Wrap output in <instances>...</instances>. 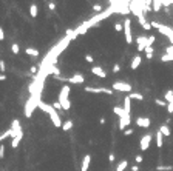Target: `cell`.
<instances>
[{"instance_id": "cell-13", "label": "cell", "mask_w": 173, "mask_h": 171, "mask_svg": "<svg viewBox=\"0 0 173 171\" xmlns=\"http://www.w3.org/2000/svg\"><path fill=\"white\" fill-rule=\"evenodd\" d=\"M150 125H151L150 117H147V116H139V117H136V126H139V128H148Z\"/></svg>"}, {"instance_id": "cell-19", "label": "cell", "mask_w": 173, "mask_h": 171, "mask_svg": "<svg viewBox=\"0 0 173 171\" xmlns=\"http://www.w3.org/2000/svg\"><path fill=\"white\" fill-rule=\"evenodd\" d=\"M25 54L30 56V57H39L40 52H39V50H36V48L28 46V48H25Z\"/></svg>"}, {"instance_id": "cell-12", "label": "cell", "mask_w": 173, "mask_h": 171, "mask_svg": "<svg viewBox=\"0 0 173 171\" xmlns=\"http://www.w3.org/2000/svg\"><path fill=\"white\" fill-rule=\"evenodd\" d=\"M147 46H148V43H147V36H139V37H136V50H138V52H142Z\"/></svg>"}, {"instance_id": "cell-49", "label": "cell", "mask_w": 173, "mask_h": 171, "mask_svg": "<svg viewBox=\"0 0 173 171\" xmlns=\"http://www.w3.org/2000/svg\"><path fill=\"white\" fill-rule=\"evenodd\" d=\"M5 40V31H3V28L0 26V42H3Z\"/></svg>"}, {"instance_id": "cell-21", "label": "cell", "mask_w": 173, "mask_h": 171, "mask_svg": "<svg viewBox=\"0 0 173 171\" xmlns=\"http://www.w3.org/2000/svg\"><path fill=\"white\" fill-rule=\"evenodd\" d=\"M37 14H39V6H37L36 3H32L31 6H30V15H31L32 19H36Z\"/></svg>"}, {"instance_id": "cell-37", "label": "cell", "mask_w": 173, "mask_h": 171, "mask_svg": "<svg viewBox=\"0 0 173 171\" xmlns=\"http://www.w3.org/2000/svg\"><path fill=\"white\" fill-rule=\"evenodd\" d=\"M155 40H156V37H155L153 34H150V36H147V43H148V46H153V43H155Z\"/></svg>"}, {"instance_id": "cell-40", "label": "cell", "mask_w": 173, "mask_h": 171, "mask_svg": "<svg viewBox=\"0 0 173 171\" xmlns=\"http://www.w3.org/2000/svg\"><path fill=\"white\" fill-rule=\"evenodd\" d=\"M115 31H116V33H122V31H124L122 23H115Z\"/></svg>"}, {"instance_id": "cell-28", "label": "cell", "mask_w": 173, "mask_h": 171, "mask_svg": "<svg viewBox=\"0 0 173 171\" xmlns=\"http://www.w3.org/2000/svg\"><path fill=\"white\" fill-rule=\"evenodd\" d=\"M144 52H145V57H147V59H153V56H155V48L153 46H147L144 50Z\"/></svg>"}, {"instance_id": "cell-14", "label": "cell", "mask_w": 173, "mask_h": 171, "mask_svg": "<svg viewBox=\"0 0 173 171\" xmlns=\"http://www.w3.org/2000/svg\"><path fill=\"white\" fill-rule=\"evenodd\" d=\"M90 71H91V74H94V76L101 77V79H105L107 77V73H105V69L102 68V66H91Z\"/></svg>"}, {"instance_id": "cell-35", "label": "cell", "mask_w": 173, "mask_h": 171, "mask_svg": "<svg viewBox=\"0 0 173 171\" xmlns=\"http://www.w3.org/2000/svg\"><path fill=\"white\" fill-rule=\"evenodd\" d=\"M8 137H11V131H9V130H6L5 133H2V134H0V143H2L5 139H8Z\"/></svg>"}, {"instance_id": "cell-17", "label": "cell", "mask_w": 173, "mask_h": 171, "mask_svg": "<svg viewBox=\"0 0 173 171\" xmlns=\"http://www.w3.org/2000/svg\"><path fill=\"white\" fill-rule=\"evenodd\" d=\"M122 110L125 111V114H130V113H132V100H130V97H128V96H125V97H124Z\"/></svg>"}, {"instance_id": "cell-43", "label": "cell", "mask_w": 173, "mask_h": 171, "mask_svg": "<svg viewBox=\"0 0 173 171\" xmlns=\"http://www.w3.org/2000/svg\"><path fill=\"white\" fill-rule=\"evenodd\" d=\"M133 133H134V130H133V128H127V130L124 131V136H132Z\"/></svg>"}, {"instance_id": "cell-52", "label": "cell", "mask_w": 173, "mask_h": 171, "mask_svg": "<svg viewBox=\"0 0 173 171\" xmlns=\"http://www.w3.org/2000/svg\"><path fill=\"white\" fill-rule=\"evenodd\" d=\"M6 80V74H0V82H5Z\"/></svg>"}, {"instance_id": "cell-48", "label": "cell", "mask_w": 173, "mask_h": 171, "mask_svg": "<svg viewBox=\"0 0 173 171\" xmlns=\"http://www.w3.org/2000/svg\"><path fill=\"white\" fill-rule=\"evenodd\" d=\"M167 113L173 114V103H167Z\"/></svg>"}, {"instance_id": "cell-1", "label": "cell", "mask_w": 173, "mask_h": 171, "mask_svg": "<svg viewBox=\"0 0 173 171\" xmlns=\"http://www.w3.org/2000/svg\"><path fill=\"white\" fill-rule=\"evenodd\" d=\"M37 106L42 110V111H45V113L50 116V119H51V122H53V125L56 126V128H62V119L59 117V113L57 111H54L53 110V106H51V103H45L43 100H37Z\"/></svg>"}, {"instance_id": "cell-44", "label": "cell", "mask_w": 173, "mask_h": 171, "mask_svg": "<svg viewBox=\"0 0 173 171\" xmlns=\"http://www.w3.org/2000/svg\"><path fill=\"white\" fill-rule=\"evenodd\" d=\"M111 71H113V73H115V74H117L119 71H121V65H119V63H116V65H115V66H113V69H111Z\"/></svg>"}, {"instance_id": "cell-46", "label": "cell", "mask_w": 173, "mask_h": 171, "mask_svg": "<svg viewBox=\"0 0 173 171\" xmlns=\"http://www.w3.org/2000/svg\"><path fill=\"white\" fill-rule=\"evenodd\" d=\"M115 159H116L115 153H110V154H108V162H110V163H113V162H115Z\"/></svg>"}, {"instance_id": "cell-20", "label": "cell", "mask_w": 173, "mask_h": 171, "mask_svg": "<svg viewBox=\"0 0 173 171\" xmlns=\"http://www.w3.org/2000/svg\"><path fill=\"white\" fill-rule=\"evenodd\" d=\"M130 100H144V94H141V93H136V91H132L130 94H127Z\"/></svg>"}, {"instance_id": "cell-31", "label": "cell", "mask_w": 173, "mask_h": 171, "mask_svg": "<svg viewBox=\"0 0 173 171\" xmlns=\"http://www.w3.org/2000/svg\"><path fill=\"white\" fill-rule=\"evenodd\" d=\"M139 25L142 26V28H144L145 31H150V29H151V25H150V22H147V19L139 20Z\"/></svg>"}, {"instance_id": "cell-9", "label": "cell", "mask_w": 173, "mask_h": 171, "mask_svg": "<svg viewBox=\"0 0 173 171\" xmlns=\"http://www.w3.org/2000/svg\"><path fill=\"white\" fill-rule=\"evenodd\" d=\"M130 125H132V117H130V114H124L122 117H119V130L122 133L125 131L127 128H130Z\"/></svg>"}, {"instance_id": "cell-45", "label": "cell", "mask_w": 173, "mask_h": 171, "mask_svg": "<svg viewBox=\"0 0 173 171\" xmlns=\"http://www.w3.org/2000/svg\"><path fill=\"white\" fill-rule=\"evenodd\" d=\"M134 160H136V163H142V160H144L142 154H136V157H134Z\"/></svg>"}, {"instance_id": "cell-27", "label": "cell", "mask_w": 173, "mask_h": 171, "mask_svg": "<svg viewBox=\"0 0 173 171\" xmlns=\"http://www.w3.org/2000/svg\"><path fill=\"white\" fill-rule=\"evenodd\" d=\"M141 5H142V13L145 15V13L151 11V0H148V2H141Z\"/></svg>"}, {"instance_id": "cell-32", "label": "cell", "mask_w": 173, "mask_h": 171, "mask_svg": "<svg viewBox=\"0 0 173 171\" xmlns=\"http://www.w3.org/2000/svg\"><path fill=\"white\" fill-rule=\"evenodd\" d=\"M161 62H164V63L173 62V54H162L161 56Z\"/></svg>"}, {"instance_id": "cell-33", "label": "cell", "mask_w": 173, "mask_h": 171, "mask_svg": "<svg viewBox=\"0 0 173 171\" xmlns=\"http://www.w3.org/2000/svg\"><path fill=\"white\" fill-rule=\"evenodd\" d=\"M156 171H173V167H170V165H159V167H156Z\"/></svg>"}, {"instance_id": "cell-51", "label": "cell", "mask_w": 173, "mask_h": 171, "mask_svg": "<svg viewBox=\"0 0 173 171\" xmlns=\"http://www.w3.org/2000/svg\"><path fill=\"white\" fill-rule=\"evenodd\" d=\"M94 11H99V13H104V8L101 5H94Z\"/></svg>"}, {"instance_id": "cell-34", "label": "cell", "mask_w": 173, "mask_h": 171, "mask_svg": "<svg viewBox=\"0 0 173 171\" xmlns=\"http://www.w3.org/2000/svg\"><path fill=\"white\" fill-rule=\"evenodd\" d=\"M11 51H13L14 54L17 56L19 52H20V45H19V43H11Z\"/></svg>"}, {"instance_id": "cell-30", "label": "cell", "mask_w": 173, "mask_h": 171, "mask_svg": "<svg viewBox=\"0 0 173 171\" xmlns=\"http://www.w3.org/2000/svg\"><path fill=\"white\" fill-rule=\"evenodd\" d=\"M113 113H115V114H116L117 117H122L124 114H125V111H124V110H122V106H119V105H116V106H115V108H113Z\"/></svg>"}, {"instance_id": "cell-6", "label": "cell", "mask_w": 173, "mask_h": 171, "mask_svg": "<svg viewBox=\"0 0 173 171\" xmlns=\"http://www.w3.org/2000/svg\"><path fill=\"white\" fill-rule=\"evenodd\" d=\"M128 8H130V13L134 14L138 17V22H139V20H142V19H145V15L142 13V5H141V2H130Z\"/></svg>"}, {"instance_id": "cell-5", "label": "cell", "mask_w": 173, "mask_h": 171, "mask_svg": "<svg viewBox=\"0 0 173 171\" xmlns=\"http://www.w3.org/2000/svg\"><path fill=\"white\" fill-rule=\"evenodd\" d=\"M124 39H125V43L132 45L133 43V33H132V19H125L124 20Z\"/></svg>"}, {"instance_id": "cell-53", "label": "cell", "mask_w": 173, "mask_h": 171, "mask_svg": "<svg viewBox=\"0 0 173 171\" xmlns=\"http://www.w3.org/2000/svg\"><path fill=\"white\" fill-rule=\"evenodd\" d=\"M37 71H39V68H37V66H31V73H37Z\"/></svg>"}, {"instance_id": "cell-24", "label": "cell", "mask_w": 173, "mask_h": 171, "mask_svg": "<svg viewBox=\"0 0 173 171\" xmlns=\"http://www.w3.org/2000/svg\"><path fill=\"white\" fill-rule=\"evenodd\" d=\"M162 145H164V136H162L159 133V130H158V131H156V147L161 148Z\"/></svg>"}, {"instance_id": "cell-41", "label": "cell", "mask_w": 173, "mask_h": 171, "mask_svg": "<svg viewBox=\"0 0 173 171\" xmlns=\"http://www.w3.org/2000/svg\"><path fill=\"white\" fill-rule=\"evenodd\" d=\"M84 59H85V60L88 62V63H93V62H94V57L91 56V54H85V56H84Z\"/></svg>"}, {"instance_id": "cell-15", "label": "cell", "mask_w": 173, "mask_h": 171, "mask_svg": "<svg viewBox=\"0 0 173 171\" xmlns=\"http://www.w3.org/2000/svg\"><path fill=\"white\" fill-rule=\"evenodd\" d=\"M91 163V154H85L82 159V165H80V171H88Z\"/></svg>"}, {"instance_id": "cell-54", "label": "cell", "mask_w": 173, "mask_h": 171, "mask_svg": "<svg viewBox=\"0 0 173 171\" xmlns=\"http://www.w3.org/2000/svg\"><path fill=\"white\" fill-rule=\"evenodd\" d=\"M132 171H139V167H138V165H134V167H132Z\"/></svg>"}, {"instance_id": "cell-4", "label": "cell", "mask_w": 173, "mask_h": 171, "mask_svg": "<svg viewBox=\"0 0 173 171\" xmlns=\"http://www.w3.org/2000/svg\"><path fill=\"white\" fill-rule=\"evenodd\" d=\"M111 89L113 91H117V93H127V94H130L133 91L132 85L124 82V80H115V82L111 83Z\"/></svg>"}, {"instance_id": "cell-10", "label": "cell", "mask_w": 173, "mask_h": 171, "mask_svg": "<svg viewBox=\"0 0 173 171\" xmlns=\"http://www.w3.org/2000/svg\"><path fill=\"white\" fill-rule=\"evenodd\" d=\"M150 143H151V134L148 133V134H144L142 137H141V140H139V149H141V151H147V149L150 148Z\"/></svg>"}, {"instance_id": "cell-23", "label": "cell", "mask_w": 173, "mask_h": 171, "mask_svg": "<svg viewBox=\"0 0 173 171\" xmlns=\"http://www.w3.org/2000/svg\"><path fill=\"white\" fill-rule=\"evenodd\" d=\"M127 167H128V160H127V159H124V160H121V162L117 163L116 171H125V170H127Z\"/></svg>"}, {"instance_id": "cell-7", "label": "cell", "mask_w": 173, "mask_h": 171, "mask_svg": "<svg viewBox=\"0 0 173 171\" xmlns=\"http://www.w3.org/2000/svg\"><path fill=\"white\" fill-rule=\"evenodd\" d=\"M85 93H91V94H108V96H113L111 88H104V87H85Z\"/></svg>"}, {"instance_id": "cell-29", "label": "cell", "mask_w": 173, "mask_h": 171, "mask_svg": "<svg viewBox=\"0 0 173 171\" xmlns=\"http://www.w3.org/2000/svg\"><path fill=\"white\" fill-rule=\"evenodd\" d=\"M164 100L167 103H173V91H172V89H169V91L164 93Z\"/></svg>"}, {"instance_id": "cell-18", "label": "cell", "mask_w": 173, "mask_h": 171, "mask_svg": "<svg viewBox=\"0 0 173 171\" xmlns=\"http://www.w3.org/2000/svg\"><path fill=\"white\" fill-rule=\"evenodd\" d=\"M22 139H23V133H20L19 136H15V137H13V139H11V142H9L11 148H13V149H15V148H17V147L20 145V140H22Z\"/></svg>"}, {"instance_id": "cell-25", "label": "cell", "mask_w": 173, "mask_h": 171, "mask_svg": "<svg viewBox=\"0 0 173 171\" xmlns=\"http://www.w3.org/2000/svg\"><path fill=\"white\" fill-rule=\"evenodd\" d=\"M73 120L71 119H68V120H65L63 122V124H62V131H70V130H71V128H73Z\"/></svg>"}, {"instance_id": "cell-36", "label": "cell", "mask_w": 173, "mask_h": 171, "mask_svg": "<svg viewBox=\"0 0 173 171\" xmlns=\"http://www.w3.org/2000/svg\"><path fill=\"white\" fill-rule=\"evenodd\" d=\"M155 103L158 106H162V108H167V102L165 100H161V99H155Z\"/></svg>"}, {"instance_id": "cell-50", "label": "cell", "mask_w": 173, "mask_h": 171, "mask_svg": "<svg viewBox=\"0 0 173 171\" xmlns=\"http://www.w3.org/2000/svg\"><path fill=\"white\" fill-rule=\"evenodd\" d=\"M48 8H50L51 11H54V9H56V3H54V2H48Z\"/></svg>"}, {"instance_id": "cell-8", "label": "cell", "mask_w": 173, "mask_h": 171, "mask_svg": "<svg viewBox=\"0 0 173 171\" xmlns=\"http://www.w3.org/2000/svg\"><path fill=\"white\" fill-rule=\"evenodd\" d=\"M56 80H63V82H68V83H73V85H80V83L85 82V77H84V74H74V76L68 77V79L56 77Z\"/></svg>"}, {"instance_id": "cell-39", "label": "cell", "mask_w": 173, "mask_h": 171, "mask_svg": "<svg viewBox=\"0 0 173 171\" xmlns=\"http://www.w3.org/2000/svg\"><path fill=\"white\" fill-rule=\"evenodd\" d=\"M5 71H6V65H5V60H3V59H0V73L5 74Z\"/></svg>"}, {"instance_id": "cell-22", "label": "cell", "mask_w": 173, "mask_h": 171, "mask_svg": "<svg viewBox=\"0 0 173 171\" xmlns=\"http://www.w3.org/2000/svg\"><path fill=\"white\" fill-rule=\"evenodd\" d=\"M159 133H161L162 136H165V137H170V136H172V131H170V128L167 126V125H161Z\"/></svg>"}, {"instance_id": "cell-3", "label": "cell", "mask_w": 173, "mask_h": 171, "mask_svg": "<svg viewBox=\"0 0 173 171\" xmlns=\"http://www.w3.org/2000/svg\"><path fill=\"white\" fill-rule=\"evenodd\" d=\"M150 25H151V28H156V29H158L162 36H165L167 40L170 42V45H173V28H172V26H167V25L158 23L156 20L150 22Z\"/></svg>"}, {"instance_id": "cell-11", "label": "cell", "mask_w": 173, "mask_h": 171, "mask_svg": "<svg viewBox=\"0 0 173 171\" xmlns=\"http://www.w3.org/2000/svg\"><path fill=\"white\" fill-rule=\"evenodd\" d=\"M9 131H11V139L15 137V136H19L20 133H23V131H22V126H20V122H19L17 119H14V120H13V124H11Z\"/></svg>"}, {"instance_id": "cell-26", "label": "cell", "mask_w": 173, "mask_h": 171, "mask_svg": "<svg viewBox=\"0 0 173 171\" xmlns=\"http://www.w3.org/2000/svg\"><path fill=\"white\" fill-rule=\"evenodd\" d=\"M161 8H162V2H156V0H151V11L158 13V11H161Z\"/></svg>"}, {"instance_id": "cell-2", "label": "cell", "mask_w": 173, "mask_h": 171, "mask_svg": "<svg viewBox=\"0 0 173 171\" xmlns=\"http://www.w3.org/2000/svg\"><path fill=\"white\" fill-rule=\"evenodd\" d=\"M57 102L60 103L63 111H68L71 108V102H70V85H63L62 87V89L59 91V96H57Z\"/></svg>"}, {"instance_id": "cell-42", "label": "cell", "mask_w": 173, "mask_h": 171, "mask_svg": "<svg viewBox=\"0 0 173 171\" xmlns=\"http://www.w3.org/2000/svg\"><path fill=\"white\" fill-rule=\"evenodd\" d=\"M5 149H6L5 145H3V143H0V159H5Z\"/></svg>"}, {"instance_id": "cell-47", "label": "cell", "mask_w": 173, "mask_h": 171, "mask_svg": "<svg viewBox=\"0 0 173 171\" xmlns=\"http://www.w3.org/2000/svg\"><path fill=\"white\" fill-rule=\"evenodd\" d=\"M165 54H173V45H169L165 48Z\"/></svg>"}, {"instance_id": "cell-38", "label": "cell", "mask_w": 173, "mask_h": 171, "mask_svg": "<svg viewBox=\"0 0 173 171\" xmlns=\"http://www.w3.org/2000/svg\"><path fill=\"white\" fill-rule=\"evenodd\" d=\"M51 106H53V110H54V111H63V110H62V106H60V103H59L57 100H56V102H53Z\"/></svg>"}, {"instance_id": "cell-16", "label": "cell", "mask_w": 173, "mask_h": 171, "mask_svg": "<svg viewBox=\"0 0 173 171\" xmlns=\"http://www.w3.org/2000/svg\"><path fill=\"white\" fill-rule=\"evenodd\" d=\"M141 63H142V57H141L139 54H136L133 59H132V63H130V69H138L139 66H141Z\"/></svg>"}]
</instances>
